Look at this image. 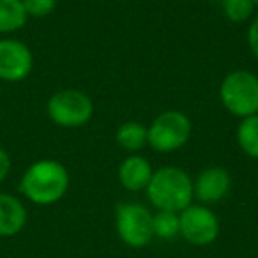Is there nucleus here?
<instances>
[{"mask_svg": "<svg viewBox=\"0 0 258 258\" xmlns=\"http://www.w3.org/2000/svg\"><path fill=\"white\" fill-rule=\"evenodd\" d=\"M71 184L69 172L57 159L34 161L20 179V193L34 205H53L66 197Z\"/></svg>", "mask_w": 258, "mask_h": 258, "instance_id": "f257e3e1", "label": "nucleus"}, {"mask_svg": "<svg viewBox=\"0 0 258 258\" xmlns=\"http://www.w3.org/2000/svg\"><path fill=\"white\" fill-rule=\"evenodd\" d=\"M145 193L156 211H170L179 214L195 200L193 179L179 166H161L154 170Z\"/></svg>", "mask_w": 258, "mask_h": 258, "instance_id": "f03ea898", "label": "nucleus"}, {"mask_svg": "<svg viewBox=\"0 0 258 258\" xmlns=\"http://www.w3.org/2000/svg\"><path fill=\"white\" fill-rule=\"evenodd\" d=\"M219 101L230 115L240 118L258 113V76L246 69L230 71L219 83Z\"/></svg>", "mask_w": 258, "mask_h": 258, "instance_id": "7ed1b4c3", "label": "nucleus"}, {"mask_svg": "<svg viewBox=\"0 0 258 258\" xmlns=\"http://www.w3.org/2000/svg\"><path fill=\"white\" fill-rule=\"evenodd\" d=\"M193 133L191 118L180 110H165L147 125V145L159 154H170L189 142Z\"/></svg>", "mask_w": 258, "mask_h": 258, "instance_id": "20e7f679", "label": "nucleus"}, {"mask_svg": "<svg viewBox=\"0 0 258 258\" xmlns=\"http://www.w3.org/2000/svg\"><path fill=\"white\" fill-rule=\"evenodd\" d=\"M46 115L58 127L76 129L92 120L94 103L82 90L64 89L50 96L46 103Z\"/></svg>", "mask_w": 258, "mask_h": 258, "instance_id": "39448f33", "label": "nucleus"}, {"mask_svg": "<svg viewBox=\"0 0 258 258\" xmlns=\"http://www.w3.org/2000/svg\"><path fill=\"white\" fill-rule=\"evenodd\" d=\"M115 232L125 246L142 249L152 239V212L138 202H122L115 207Z\"/></svg>", "mask_w": 258, "mask_h": 258, "instance_id": "423d86ee", "label": "nucleus"}, {"mask_svg": "<svg viewBox=\"0 0 258 258\" xmlns=\"http://www.w3.org/2000/svg\"><path fill=\"white\" fill-rule=\"evenodd\" d=\"M179 235L193 246H209L219 235V218L207 205H187L179 212Z\"/></svg>", "mask_w": 258, "mask_h": 258, "instance_id": "0eeeda50", "label": "nucleus"}, {"mask_svg": "<svg viewBox=\"0 0 258 258\" xmlns=\"http://www.w3.org/2000/svg\"><path fill=\"white\" fill-rule=\"evenodd\" d=\"M34 69L32 50L15 37L0 39V82L18 83L29 78Z\"/></svg>", "mask_w": 258, "mask_h": 258, "instance_id": "6e6552de", "label": "nucleus"}, {"mask_svg": "<svg viewBox=\"0 0 258 258\" xmlns=\"http://www.w3.org/2000/svg\"><path fill=\"white\" fill-rule=\"evenodd\" d=\"M230 189H232V175L223 166H207L193 180V198L207 207L225 200Z\"/></svg>", "mask_w": 258, "mask_h": 258, "instance_id": "1a4fd4ad", "label": "nucleus"}, {"mask_svg": "<svg viewBox=\"0 0 258 258\" xmlns=\"http://www.w3.org/2000/svg\"><path fill=\"white\" fill-rule=\"evenodd\" d=\"M152 173H154V168H152L151 161L140 154H129L127 158L122 159L117 170L120 186L131 193L147 189Z\"/></svg>", "mask_w": 258, "mask_h": 258, "instance_id": "9d476101", "label": "nucleus"}, {"mask_svg": "<svg viewBox=\"0 0 258 258\" xmlns=\"http://www.w3.org/2000/svg\"><path fill=\"white\" fill-rule=\"evenodd\" d=\"M29 212L18 197L0 193V237H15L25 228Z\"/></svg>", "mask_w": 258, "mask_h": 258, "instance_id": "9b49d317", "label": "nucleus"}, {"mask_svg": "<svg viewBox=\"0 0 258 258\" xmlns=\"http://www.w3.org/2000/svg\"><path fill=\"white\" fill-rule=\"evenodd\" d=\"M115 140L120 149L129 154H137L147 147V125L138 120L122 122L115 131Z\"/></svg>", "mask_w": 258, "mask_h": 258, "instance_id": "f8f14e48", "label": "nucleus"}, {"mask_svg": "<svg viewBox=\"0 0 258 258\" xmlns=\"http://www.w3.org/2000/svg\"><path fill=\"white\" fill-rule=\"evenodd\" d=\"M29 16L22 0H0V34H13L22 30Z\"/></svg>", "mask_w": 258, "mask_h": 258, "instance_id": "ddd939ff", "label": "nucleus"}, {"mask_svg": "<svg viewBox=\"0 0 258 258\" xmlns=\"http://www.w3.org/2000/svg\"><path fill=\"white\" fill-rule=\"evenodd\" d=\"M239 149L251 159H258V113L240 118L235 131Z\"/></svg>", "mask_w": 258, "mask_h": 258, "instance_id": "4468645a", "label": "nucleus"}, {"mask_svg": "<svg viewBox=\"0 0 258 258\" xmlns=\"http://www.w3.org/2000/svg\"><path fill=\"white\" fill-rule=\"evenodd\" d=\"M152 233L163 240L179 235V214L170 211H156L152 214Z\"/></svg>", "mask_w": 258, "mask_h": 258, "instance_id": "2eb2a0df", "label": "nucleus"}, {"mask_svg": "<svg viewBox=\"0 0 258 258\" xmlns=\"http://www.w3.org/2000/svg\"><path fill=\"white\" fill-rule=\"evenodd\" d=\"M223 9V15L232 23H244L253 18L256 6L253 0H219Z\"/></svg>", "mask_w": 258, "mask_h": 258, "instance_id": "dca6fc26", "label": "nucleus"}, {"mask_svg": "<svg viewBox=\"0 0 258 258\" xmlns=\"http://www.w3.org/2000/svg\"><path fill=\"white\" fill-rule=\"evenodd\" d=\"M29 18H46L57 8V0H22Z\"/></svg>", "mask_w": 258, "mask_h": 258, "instance_id": "f3484780", "label": "nucleus"}, {"mask_svg": "<svg viewBox=\"0 0 258 258\" xmlns=\"http://www.w3.org/2000/svg\"><path fill=\"white\" fill-rule=\"evenodd\" d=\"M246 39H247V48H249L251 55L258 60V16H254V18L251 20L249 27H247Z\"/></svg>", "mask_w": 258, "mask_h": 258, "instance_id": "a211bd4d", "label": "nucleus"}, {"mask_svg": "<svg viewBox=\"0 0 258 258\" xmlns=\"http://www.w3.org/2000/svg\"><path fill=\"white\" fill-rule=\"evenodd\" d=\"M11 166H13V161H11L9 152L6 151L4 147H0V184L8 179L9 172H11Z\"/></svg>", "mask_w": 258, "mask_h": 258, "instance_id": "6ab92c4d", "label": "nucleus"}, {"mask_svg": "<svg viewBox=\"0 0 258 258\" xmlns=\"http://www.w3.org/2000/svg\"><path fill=\"white\" fill-rule=\"evenodd\" d=\"M253 4H254V6H256V8H258V0H253Z\"/></svg>", "mask_w": 258, "mask_h": 258, "instance_id": "aec40b11", "label": "nucleus"}]
</instances>
